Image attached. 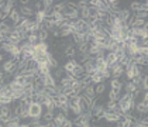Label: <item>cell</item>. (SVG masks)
Listing matches in <instances>:
<instances>
[{
	"instance_id": "obj_17",
	"label": "cell",
	"mask_w": 148,
	"mask_h": 127,
	"mask_svg": "<svg viewBox=\"0 0 148 127\" xmlns=\"http://www.w3.org/2000/svg\"><path fill=\"white\" fill-rule=\"evenodd\" d=\"M48 48H49V44H48V43H42V41H38L34 45L35 54H37V52H48V51H49Z\"/></svg>"
},
{
	"instance_id": "obj_40",
	"label": "cell",
	"mask_w": 148,
	"mask_h": 127,
	"mask_svg": "<svg viewBox=\"0 0 148 127\" xmlns=\"http://www.w3.org/2000/svg\"><path fill=\"white\" fill-rule=\"evenodd\" d=\"M141 12L148 13V1H141Z\"/></svg>"
},
{
	"instance_id": "obj_37",
	"label": "cell",
	"mask_w": 148,
	"mask_h": 127,
	"mask_svg": "<svg viewBox=\"0 0 148 127\" xmlns=\"http://www.w3.org/2000/svg\"><path fill=\"white\" fill-rule=\"evenodd\" d=\"M61 127H75L73 126V122H72V119H65V122H64V124H62V126Z\"/></svg>"
},
{
	"instance_id": "obj_21",
	"label": "cell",
	"mask_w": 148,
	"mask_h": 127,
	"mask_svg": "<svg viewBox=\"0 0 148 127\" xmlns=\"http://www.w3.org/2000/svg\"><path fill=\"white\" fill-rule=\"evenodd\" d=\"M12 107L10 104H1L0 106V117H9L12 115Z\"/></svg>"
},
{
	"instance_id": "obj_41",
	"label": "cell",
	"mask_w": 148,
	"mask_h": 127,
	"mask_svg": "<svg viewBox=\"0 0 148 127\" xmlns=\"http://www.w3.org/2000/svg\"><path fill=\"white\" fill-rule=\"evenodd\" d=\"M90 122H82V123H79V124H76L75 127H90Z\"/></svg>"
},
{
	"instance_id": "obj_25",
	"label": "cell",
	"mask_w": 148,
	"mask_h": 127,
	"mask_svg": "<svg viewBox=\"0 0 148 127\" xmlns=\"http://www.w3.org/2000/svg\"><path fill=\"white\" fill-rule=\"evenodd\" d=\"M104 109H106L107 112H119V104H117V102L107 100V103L104 104Z\"/></svg>"
},
{
	"instance_id": "obj_23",
	"label": "cell",
	"mask_w": 148,
	"mask_h": 127,
	"mask_svg": "<svg viewBox=\"0 0 148 127\" xmlns=\"http://www.w3.org/2000/svg\"><path fill=\"white\" fill-rule=\"evenodd\" d=\"M14 6H16V1L14 0H9V1H6V4H4V7H3V10H1V13H4V14H10L12 13V10L14 9Z\"/></svg>"
},
{
	"instance_id": "obj_43",
	"label": "cell",
	"mask_w": 148,
	"mask_h": 127,
	"mask_svg": "<svg viewBox=\"0 0 148 127\" xmlns=\"http://www.w3.org/2000/svg\"><path fill=\"white\" fill-rule=\"evenodd\" d=\"M4 4H6V1H3V0H0V12L3 10V7H4Z\"/></svg>"
},
{
	"instance_id": "obj_18",
	"label": "cell",
	"mask_w": 148,
	"mask_h": 127,
	"mask_svg": "<svg viewBox=\"0 0 148 127\" xmlns=\"http://www.w3.org/2000/svg\"><path fill=\"white\" fill-rule=\"evenodd\" d=\"M109 85H110V89L119 91V92H121V89H123V82L120 81V79H114V78H110Z\"/></svg>"
},
{
	"instance_id": "obj_16",
	"label": "cell",
	"mask_w": 148,
	"mask_h": 127,
	"mask_svg": "<svg viewBox=\"0 0 148 127\" xmlns=\"http://www.w3.org/2000/svg\"><path fill=\"white\" fill-rule=\"evenodd\" d=\"M104 61H106L107 67H109V68H112L113 65H116V64H117V57L114 55L113 52H107V54L104 55Z\"/></svg>"
},
{
	"instance_id": "obj_22",
	"label": "cell",
	"mask_w": 148,
	"mask_h": 127,
	"mask_svg": "<svg viewBox=\"0 0 148 127\" xmlns=\"http://www.w3.org/2000/svg\"><path fill=\"white\" fill-rule=\"evenodd\" d=\"M55 99H57V102L59 106H65V104H69V99L68 96L65 95V93H58L57 96H55Z\"/></svg>"
},
{
	"instance_id": "obj_36",
	"label": "cell",
	"mask_w": 148,
	"mask_h": 127,
	"mask_svg": "<svg viewBox=\"0 0 148 127\" xmlns=\"http://www.w3.org/2000/svg\"><path fill=\"white\" fill-rule=\"evenodd\" d=\"M136 19H141V20H147V16H148V13L145 12H138L136 13V14H133Z\"/></svg>"
},
{
	"instance_id": "obj_5",
	"label": "cell",
	"mask_w": 148,
	"mask_h": 127,
	"mask_svg": "<svg viewBox=\"0 0 148 127\" xmlns=\"http://www.w3.org/2000/svg\"><path fill=\"white\" fill-rule=\"evenodd\" d=\"M72 27H73V33H86L88 23L82 19H78V20L72 21Z\"/></svg>"
},
{
	"instance_id": "obj_6",
	"label": "cell",
	"mask_w": 148,
	"mask_h": 127,
	"mask_svg": "<svg viewBox=\"0 0 148 127\" xmlns=\"http://www.w3.org/2000/svg\"><path fill=\"white\" fill-rule=\"evenodd\" d=\"M40 79H41V82H42V86H44V88H55L57 83H58V81L51 75V73H48V75L42 76V78H40Z\"/></svg>"
},
{
	"instance_id": "obj_29",
	"label": "cell",
	"mask_w": 148,
	"mask_h": 127,
	"mask_svg": "<svg viewBox=\"0 0 148 127\" xmlns=\"http://www.w3.org/2000/svg\"><path fill=\"white\" fill-rule=\"evenodd\" d=\"M120 97V92L119 91H114V89H110L109 93H107V100H113V102H117Z\"/></svg>"
},
{
	"instance_id": "obj_19",
	"label": "cell",
	"mask_w": 148,
	"mask_h": 127,
	"mask_svg": "<svg viewBox=\"0 0 148 127\" xmlns=\"http://www.w3.org/2000/svg\"><path fill=\"white\" fill-rule=\"evenodd\" d=\"M82 95H83L85 97H88V99H95V97H96V93H95V86H93V85L86 86V88H85V91L82 92Z\"/></svg>"
},
{
	"instance_id": "obj_34",
	"label": "cell",
	"mask_w": 148,
	"mask_h": 127,
	"mask_svg": "<svg viewBox=\"0 0 148 127\" xmlns=\"http://www.w3.org/2000/svg\"><path fill=\"white\" fill-rule=\"evenodd\" d=\"M25 41H27V43H30L31 45H35V44L40 41V40H38V34H28Z\"/></svg>"
},
{
	"instance_id": "obj_35",
	"label": "cell",
	"mask_w": 148,
	"mask_h": 127,
	"mask_svg": "<svg viewBox=\"0 0 148 127\" xmlns=\"http://www.w3.org/2000/svg\"><path fill=\"white\" fill-rule=\"evenodd\" d=\"M13 103V99L10 95H3L0 96V104H10Z\"/></svg>"
},
{
	"instance_id": "obj_44",
	"label": "cell",
	"mask_w": 148,
	"mask_h": 127,
	"mask_svg": "<svg viewBox=\"0 0 148 127\" xmlns=\"http://www.w3.org/2000/svg\"><path fill=\"white\" fill-rule=\"evenodd\" d=\"M20 127H30V124H28V122H27V123H20Z\"/></svg>"
},
{
	"instance_id": "obj_46",
	"label": "cell",
	"mask_w": 148,
	"mask_h": 127,
	"mask_svg": "<svg viewBox=\"0 0 148 127\" xmlns=\"http://www.w3.org/2000/svg\"><path fill=\"white\" fill-rule=\"evenodd\" d=\"M1 61H3V54L0 52V62H1Z\"/></svg>"
},
{
	"instance_id": "obj_32",
	"label": "cell",
	"mask_w": 148,
	"mask_h": 127,
	"mask_svg": "<svg viewBox=\"0 0 148 127\" xmlns=\"http://www.w3.org/2000/svg\"><path fill=\"white\" fill-rule=\"evenodd\" d=\"M104 92H106V83H104V82H102V83H99V85L95 86V93H96V96H100V95Z\"/></svg>"
},
{
	"instance_id": "obj_15",
	"label": "cell",
	"mask_w": 148,
	"mask_h": 127,
	"mask_svg": "<svg viewBox=\"0 0 148 127\" xmlns=\"http://www.w3.org/2000/svg\"><path fill=\"white\" fill-rule=\"evenodd\" d=\"M65 119H68V117H65V116L62 115V113H61L59 110H57V113H55L54 119H52V123H54V124H55L57 127H61L62 124H64Z\"/></svg>"
},
{
	"instance_id": "obj_24",
	"label": "cell",
	"mask_w": 148,
	"mask_h": 127,
	"mask_svg": "<svg viewBox=\"0 0 148 127\" xmlns=\"http://www.w3.org/2000/svg\"><path fill=\"white\" fill-rule=\"evenodd\" d=\"M89 82H90V85H93V86H96V85H99V83H102L103 81V78L96 72V73H93V75H90L89 76Z\"/></svg>"
},
{
	"instance_id": "obj_45",
	"label": "cell",
	"mask_w": 148,
	"mask_h": 127,
	"mask_svg": "<svg viewBox=\"0 0 148 127\" xmlns=\"http://www.w3.org/2000/svg\"><path fill=\"white\" fill-rule=\"evenodd\" d=\"M3 43H4V38H3V37H1V35H0V45H1V44H3Z\"/></svg>"
},
{
	"instance_id": "obj_28",
	"label": "cell",
	"mask_w": 148,
	"mask_h": 127,
	"mask_svg": "<svg viewBox=\"0 0 148 127\" xmlns=\"http://www.w3.org/2000/svg\"><path fill=\"white\" fill-rule=\"evenodd\" d=\"M51 75H52L57 81H61V79L65 76V71H64V68H59V67H58V68H55L54 72H51Z\"/></svg>"
},
{
	"instance_id": "obj_9",
	"label": "cell",
	"mask_w": 148,
	"mask_h": 127,
	"mask_svg": "<svg viewBox=\"0 0 148 127\" xmlns=\"http://www.w3.org/2000/svg\"><path fill=\"white\" fill-rule=\"evenodd\" d=\"M18 12L21 14V17H24V19H31V17L35 14L34 9H33L30 4H28V6H20Z\"/></svg>"
},
{
	"instance_id": "obj_27",
	"label": "cell",
	"mask_w": 148,
	"mask_h": 127,
	"mask_svg": "<svg viewBox=\"0 0 148 127\" xmlns=\"http://www.w3.org/2000/svg\"><path fill=\"white\" fill-rule=\"evenodd\" d=\"M49 38V31L45 30V28H40V31H38V40L40 41H42V43H47V40Z\"/></svg>"
},
{
	"instance_id": "obj_12",
	"label": "cell",
	"mask_w": 148,
	"mask_h": 127,
	"mask_svg": "<svg viewBox=\"0 0 148 127\" xmlns=\"http://www.w3.org/2000/svg\"><path fill=\"white\" fill-rule=\"evenodd\" d=\"M79 62L76 61V59H69V61H66L65 64H64V71H65V73H72L73 72V69L76 68V65H78Z\"/></svg>"
},
{
	"instance_id": "obj_30",
	"label": "cell",
	"mask_w": 148,
	"mask_h": 127,
	"mask_svg": "<svg viewBox=\"0 0 148 127\" xmlns=\"http://www.w3.org/2000/svg\"><path fill=\"white\" fill-rule=\"evenodd\" d=\"M137 89H138V88H137L136 85L133 83V81H128V82H127V83L124 85V92H125V93H130V95H131V93L136 92Z\"/></svg>"
},
{
	"instance_id": "obj_39",
	"label": "cell",
	"mask_w": 148,
	"mask_h": 127,
	"mask_svg": "<svg viewBox=\"0 0 148 127\" xmlns=\"http://www.w3.org/2000/svg\"><path fill=\"white\" fill-rule=\"evenodd\" d=\"M33 9H34V12H40V10H42V1H37Z\"/></svg>"
},
{
	"instance_id": "obj_3",
	"label": "cell",
	"mask_w": 148,
	"mask_h": 127,
	"mask_svg": "<svg viewBox=\"0 0 148 127\" xmlns=\"http://www.w3.org/2000/svg\"><path fill=\"white\" fill-rule=\"evenodd\" d=\"M1 72L6 73V75H14L16 73V61L13 59H6L3 64H1Z\"/></svg>"
},
{
	"instance_id": "obj_42",
	"label": "cell",
	"mask_w": 148,
	"mask_h": 127,
	"mask_svg": "<svg viewBox=\"0 0 148 127\" xmlns=\"http://www.w3.org/2000/svg\"><path fill=\"white\" fill-rule=\"evenodd\" d=\"M30 3H31L30 0H21V1H20V6H28Z\"/></svg>"
},
{
	"instance_id": "obj_20",
	"label": "cell",
	"mask_w": 148,
	"mask_h": 127,
	"mask_svg": "<svg viewBox=\"0 0 148 127\" xmlns=\"http://www.w3.org/2000/svg\"><path fill=\"white\" fill-rule=\"evenodd\" d=\"M47 16H48V14H47V13L44 12V10H40V12H35V14H34V21H35V23H38V24H40V25H41V24H42V23H44V21H45Z\"/></svg>"
},
{
	"instance_id": "obj_31",
	"label": "cell",
	"mask_w": 148,
	"mask_h": 127,
	"mask_svg": "<svg viewBox=\"0 0 148 127\" xmlns=\"http://www.w3.org/2000/svg\"><path fill=\"white\" fill-rule=\"evenodd\" d=\"M131 13H138L141 12V1H131L130 3V9H128Z\"/></svg>"
},
{
	"instance_id": "obj_38",
	"label": "cell",
	"mask_w": 148,
	"mask_h": 127,
	"mask_svg": "<svg viewBox=\"0 0 148 127\" xmlns=\"http://www.w3.org/2000/svg\"><path fill=\"white\" fill-rule=\"evenodd\" d=\"M140 102L148 104V93L147 92H141V100H140Z\"/></svg>"
},
{
	"instance_id": "obj_10",
	"label": "cell",
	"mask_w": 148,
	"mask_h": 127,
	"mask_svg": "<svg viewBox=\"0 0 148 127\" xmlns=\"http://www.w3.org/2000/svg\"><path fill=\"white\" fill-rule=\"evenodd\" d=\"M21 19H23V17H21V14H20V12H18V9H16V7H14V9L12 10V13L9 14V20L12 21L13 27H16L17 24L20 23V21H21Z\"/></svg>"
},
{
	"instance_id": "obj_4",
	"label": "cell",
	"mask_w": 148,
	"mask_h": 127,
	"mask_svg": "<svg viewBox=\"0 0 148 127\" xmlns=\"http://www.w3.org/2000/svg\"><path fill=\"white\" fill-rule=\"evenodd\" d=\"M113 16H116L121 23H127L128 20H130V17H131V12L128 10V9H119L117 12L112 13Z\"/></svg>"
},
{
	"instance_id": "obj_2",
	"label": "cell",
	"mask_w": 148,
	"mask_h": 127,
	"mask_svg": "<svg viewBox=\"0 0 148 127\" xmlns=\"http://www.w3.org/2000/svg\"><path fill=\"white\" fill-rule=\"evenodd\" d=\"M121 117H123V115L120 112H107V110H104L102 115V119H104L107 123H117V122L121 120Z\"/></svg>"
},
{
	"instance_id": "obj_14",
	"label": "cell",
	"mask_w": 148,
	"mask_h": 127,
	"mask_svg": "<svg viewBox=\"0 0 148 127\" xmlns=\"http://www.w3.org/2000/svg\"><path fill=\"white\" fill-rule=\"evenodd\" d=\"M134 110L137 112V115H138V116L147 115V112H148V104H147V103H143V102H137L136 106H134Z\"/></svg>"
},
{
	"instance_id": "obj_1",
	"label": "cell",
	"mask_w": 148,
	"mask_h": 127,
	"mask_svg": "<svg viewBox=\"0 0 148 127\" xmlns=\"http://www.w3.org/2000/svg\"><path fill=\"white\" fill-rule=\"evenodd\" d=\"M28 110V117L30 119H41V116L44 113V107L40 102H31L27 107Z\"/></svg>"
},
{
	"instance_id": "obj_7",
	"label": "cell",
	"mask_w": 148,
	"mask_h": 127,
	"mask_svg": "<svg viewBox=\"0 0 148 127\" xmlns=\"http://www.w3.org/2000/svg\"><path fill=\"white\" fill-rule=\"evenodd\" d=\"M109 71H110L112 78H114V79H120V78L124 75V68H123L121 65H119V64H116L112 68H109Z\"/></svg>"
},
{
	"instance_id": "obj_47",
	"label": "cell",
	"mask_w": 148,
	"mask_h": 127,
	"mask_svg": "<svg viewBox=\"0 0 148 127\" xmlns=\"http://www.w3.org/2000/svg\"><path fill=\"white\" fill-rule=\"evenodd\" d=\"M1 73H3V72H1V68H0V75H1Z\"/></svg>"
},
{
	"instance_id": "obj_33",
	"label": "cell",
	"mask_w": 148,
	"mask_h": 127,
	"mask_svg": "<svg viewBox=\"0 0 148 127\" xmlns=\"http://www.w3.org/2000/svg\"><path fill=\"white\" fill-rule=\"evenodd\" d=\"M0 49H1V52H4V54H7V55H9V54L12 52L13 45H12V44H9L7 41H4V43L0 45Z\"/></svg>"
},
{
	"instance_id": "obj_11",
	"label": "cell",
	"mask_w": 148,
	"mask_h": 127,
	"mask_svg": "<svg viewBox=\"0 0 148 127\" xmlns=\"http://www.w3.org/2000/svg\"><path fill=\"white\" fill-rule=\"evenodd\" d=\"M13 81L16 82L20 88H25L27 85H30L31 82L28 81L24 75H21V73H16V75H13Z\"/></svg>"
},
{
	"instance_id": "obj_13",
	"label": "cell",
	"mask_w": 148,
	"mask_h": 127,
	"mask_svg": "<svg viewBox=\"0 0 148 127\" xmlns=\"http://www.w3.org/2000/svg\"><path fill=\"white\" fill-rule=\"evenodd\" d=\"M75 81H76V79H75L71 73H65V76L59 81V85L64 86V88H71V85H72Z\"/></svg>"
},
{
	"instance_id": "obj_26",
	"label": "cell",
	"mask_w": 148,
	"mask_h": 127,
	"mask_svg": "<svg viewBox=\"0 0 148 127\" xmlns=\"http://www.w3.org/2000/svg\"><path fill=\"white\" fill-rule=\"evenodd\" d=\"M66 10V1H61V3H55L54 7H52V12H58V13H65Z\"/></svg>"
},
{
	"instance_id": "obj_48",
	"label": "cell",
	"mask_w": 148,
	"mask_h": 127,
	"mask_svg": "<svg viewBox=\"0 0 148 127\" xmlns=\"http://www.w3.org/2000/svg\"><path fill=\"white\" fill-rule=\"evenodd\" d=\"M106 127H110V126H106Z\"/></svg>"
},
{
	"instance_id": "obj_8",
	"label": "cell",
	"mask_w": 148,
	"mask_h": 127,
	"mask_svg": "<svg viewBox=\"0 0 148 127\" xmlns=\"http://www.w3.org/2000/svg\"><path fill=\"white\" fill-rule=\"evenodd\" d=\"M62 51H64V52H62V55H64V57L72 58V59L76 57V47H75V44H73V43H69L68 45L65 47Z\"/></svg>"
}]
</instances>
